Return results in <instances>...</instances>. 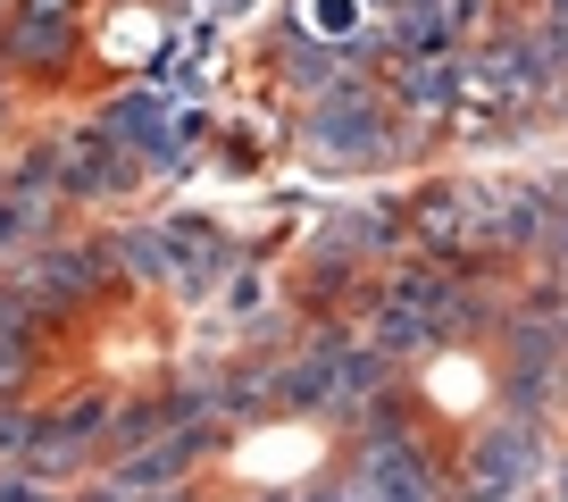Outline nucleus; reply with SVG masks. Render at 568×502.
<instances>
[]
</instances>
